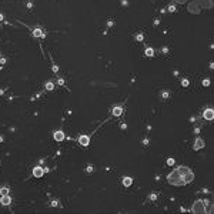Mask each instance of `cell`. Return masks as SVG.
I'll list each match as a JSON object with an SVG mask.
<instances>
[{
  "label": "cell",
  "mask_w": 214,
  "mask_h": 214,
  "mask_svg": "<svg viewBox=\"0 0 214 214\" xmlns=\"http://www.w3.org/2000/svg\"><path fill=\"white\" fill-rule=\"evenodd\" d=\"M200 7H204V9H211L213 7V0H197Z\"/></svg>",
  "instance_id": "obj_7"
},
{
  "label": "cell",
  "mask_w": 214,
  "mask_h": 214,
  "mask_svg": "<svg viewBox=\"0 0 214 214\" xmlns=\"http://www.w3.org/2000/svg\"><path fill=\"white\" fill-rule=\"evenodd\" d=\"M174 163H176V160H174V159H168V160H167V164H168V166H173Z\"/></svg>",
  "instance_id": "obj_21"
},
{
  "label": "cell",
  "mask_w": 214,
  "mask_h": 214,
  "mask_svg": "<svg viewBox=\"0 0 214 214\" xmlns=\"http://www.w3.org/2000/svg\"><path fill=\"white\" fill-rule=\"evenodd\" d=\"M188 84H190V81H188L187 79H181V86L183 87H187Z\"/></svg>",
  "instance_id": "obj_18"
},
{
  "label": "cell",
  "mask_w": 214,
  "mask_h": 214,
  "mask_svg": "<svg viewBox=\"0 0 214 214\" xmlns=\"http://www.w3.org/2000/svg\"><path fill=\"white\" fill-rule=\"evenodd\" d=\"M188 12L191 14H198L200 13V10H201V7H200V4H198V1L196 0V1H191V3H188Z\"/></svg>",
  "instance_id": "obj_3"
},
{
  "label": "cell",
  "mask_w": 214,
  "mask_h": 214,
  "mask_svg": "<svg viewBox=\"0 0 214 214\" xmlns=\"http://www.w3.org/2000/svg\"><path fill=\"white\" fill-rule=\"evenodd\" d=\"M79 143H80L81 146L86 147V146H89V143H90V137H89V136H80V137H79Z\"/></svg>",
  "instance_id": "obj_10"
},
{
  "label": "cell",
  "mask_w": 214,
  "mask_h": 214,
  "mask_svg": "<svg viewBox=\"0 0 214 214\" xmlns=\"http://www.w3.org/2000/svg\"><path fill=\"white\" fill-rule=\"evenodd\" d=\"M131 181L133 180H131L130 177H124V178H123V184H124L126 187H128V186H131Z\"/></svg>",
  "instance_id": "obj_17"
},
{
  "label": "cell",
  "mask_w": 214,
  "mask_h": 214,
  "mask_svg": "<svg viewBox=\"0 0 214 214\" xmlns=\"http://www.w3.org/2000/svg\"><path fill=\"white\" fill-rule=\"evenodd\" d=\"M168 10H170V12L173 13V12H176V7H174V6H171V4H170V6H168Z\"/></svg>",
  "instance_id": "obj_25"
},
{
  "label": "cell",
  "mask_w": 214,
  "mask_h": 214,
  "mask_svg": "<svg viewBox=\"0 0 214 214\" xmlns=\"http://www.w3.org/2000/svg\"><path fill=\"white\" fill-rule=\"evenodd\" d=\"M174 1H176V3H178V4H183V3H186L187 0H174Z\"/></svg>",
  "instance_id": "obj_26"
},
{
  "label": "cell",
  "mask_w": 214,
  "mask_h": 214,
  "mask_svg": "<svg viewBox=\"0 0 214 214\" xmlns=\"http://www.w3.org/2000/svg\"><path fill=\"white\" fill-rule=\"evenodd\" d=\"M194 180V173L188 167L180 166L176 170L167 176V181L171 186H183V184H188Z\"/></svg>",
  "instance_id": "obj_1"
},
{
  "label": "cell",
  "mask_w": 214,
  "mask_h": 214,
  "mask_svg": "<svg viewBox=\"0 0 214 214\" xmlns=\"http://www.w3.org/2000/svg\"><path fill=\"white\" fill-rule=\"evenodd\" d=\"M191 211L196 214H204L207 213V208H206V201L204 200H196L191 206Z\"/></svg>",
  "instance_id": "obj_2"
},
{
  "label": "cell",
  "mask_w": 214,
  "mask_h": 214,
  "mask_svg": "<svg viewBox=\"0 0 214 214\" xmlns=\"http://www.w3.org/2000/svg\"><path fill=\"white\" fill-rule=\"evenodd\" d=\"M203 117H204L206 120H213V119H214V110L211 108V107L206 108L204 113H203Z\"/></svg>",
  "instance_id": "obj_4"
},
{
  "label": "cell",
  "mask_w": 214,
  "mask_h": 214,
  "mask_svg": "<svg viewBox=\"0 0 214 214\" xmlns=\"http://www.w3.org/2000/svg\"><path fill=\"white\" fill-rule=\"evenodd\" d=\"M0 204H1V206H10V204H12V197H10L9 194L1 196V197H0Z\"/></svg>",
  "instance_id": "obj_6"
},
{
  "label": "cell",
  "mask_w": 214,
  "mask_h": 214,
  "mask_svg": "<svg viewBox=\"0 0 214 214\" xmlns=\"http://www.w3.org/2000/svg\"><path fill=\"white\" fill-rule=\"evenodd\" d=\"M44 171H46V170H44L43 167H40V166H36V167L33 168V176H34V177H41V176L44 174Z\"/></svg>",
  "instance_id": "obj_8"
},
{
  "label": "cell",
  "mask_w": 214,
  "mask_h": 214,
  "mask_svg": "<svg viewBox=\"0 0 214 214\" xmlns=\"http://www.w3.org/2000/svg\"><path fill=\"white\" fill-rule=\"evenodd\" d=\"M203 86H206V87L210 86V80H208V79H204V80H203Z\"/></svg>",
  "instance_id": "obj_20"
},
{
  "label": "cell",
  "mask_w": 214,
  "mask_h": 214,
  "mask_svg": "<svg viewBox=\"0 0 214 214\" xmlns=\"http://www.w3.org/2000/svg\"><path fill=\"white\" fill-rule=\"evenodd\" d=\"M204 147V140L201 139V137H197L196 140H194V144H193V148L194 150H200V148Z\"/></svg>",
  "instance_id": "obj_5"
},
{
  "label": "cell",
  "mask_w": 214,
  "mask_h": 214,
  "mask_svg": "<svg viewBox=\"0 0 214 214\" xmlns=\"http://www.w3.org/2000/svg\"><path fill=\"white\" fill-rule=\"evenodd\" d=\"M59 84H60V86H63V84H64V81H63V79H60V80H59Z\"/></svg>",
  "instance_id": "obj_27"
},
{
  "label": "cell",
  "mask_w": 214,
  "mask_h": 214,
  "mask_svg": "<svg viewBox=\"0 0 214 214\" xmlns=\"http://www.w3.org/2000/svg\"><path fill=\"white\" fill-rule=\"evenodd\" d=\"M144 54H146L147 57H153V56H154V50L151 49V47H147V49L144 50Z\"/></svg>",
  "instance_id": "obj_14"
},
{
  "label": "cell",
  "mask_w": 214,
  "mask_h": 214,
  "mask_svg": "<svg viewBox=\"0 0 214 214\" xmlns=\"http://www.w3.org/2000/svg\"><path fill=\"white\" fill-rule=\"evenodd\" d=\"M121 114H123V107H121V106H116V107H113V116L119 117V116H121Z\"/></svg>",
  "instance_id": "obj_11"
},
{
  "label": "cell",
  "mask_w": 214,
  "mask_h": 214,
  "mask_svg": "<svg viewBox=\"0 0 214 214\" xmlns=\"http://www.w3.org/2000/svg\"><path fill=\"white\" fill-rule=\"evenodd\" d=\"M44 89H46L47 91H52V90H54V83H53V81H47L46 84H44Z\"/></svg>",
  "instance_id": "obj_13"
},
{
  "label": "cell",
  "mask_w": 214,
  "mask_h": 214,
  "mask_svg": "<svg viewBox=\"0 0 214 214\" xmlns=\"http://www.w3.org/2000/svg\"><path fill=\"white\" fill-rule=\"evenodd\" d=\"M168 96H170V91H168V90H163V91H161V94H160V99L166 100Z\"/></svg>",
  "instance_id": "obj_16"
},
{
  "label": "cell",
  "mask_w": 214,
  "mask_h": 214,
  "mask_svg": "<svg viewBox=\"0 0 214 214\" xmlns=\"http://www.w3.org/2000/svg\"><path fill=\"white\" fill-rule=\"evenodd\" d=\"M63 139H64V133H63V131L59 130V131L54 133V140H56V141H61Z\"/></svg>",
  "instance_id": "obj_12"
},
{
  "label": "cell",
  "mask_w": 214,
  "mask_h": 214,
  "mask_svg": "<svg viewBox=\"0 0 214 214\" xmlns=\"http://www.w3.org/2000/svg\"><path fill=\"white\" fill-rule=\"evenodd\" d=\"M50 204H52V207H57V206H59V201H52Z\"/></svg>",
  "instance_id": "obj_23"
},
{
  "label": "cell",
  "mask_w": 214,
  "mask_h": 214,
  "mask_svg": "<svg viewBox=\"0 0 214 214\" xmlns=\"http://www.w3.org/2000/svg\"><path fill=\"white\" fill-rule=\"evenodd\" d=\"M10 193V190H9V187L7 186H4V187H0V194L1 196H6V194Z\"/></svg>",
  "instance_id": "obj_15"
},
{
  "label": "cell",
  "mask_w": 214,
  "mask_h": 214,
  "mask_svg": "<svg viewBox=\"0 0 214 214\" xmlns=\"http://www.w3.org/2000/svg\"><path fill=\"white\" fill-rule=\"evenodd\" d=\"M136 40H137V41H143V34L137 33V34H136Z\"/></svg>",
  "instance_id": "obj_19"
},
{
  "label": "cell",
  "mask_w": 214,
  "mask_h": 214,
  "mask_svg": "<svg viewBox=\"0 0 214 214\" xmlns=\"http://www.w3.org/2000/svg\"><path fill=\"white\" fill-rule=\"evenodd\" d=\"M0 21H3V16L1 14H0Z\"/></svg>",
  "instance_id": "obj_28"
},
{
  "label": "cell",
  "mask_w": 214,
  "mask_h": 214,
  "mask_svg": "<svg viewBox=\"0 0 214 214\" xmlns=\"http://www.w3.org/2000/svg\"><path fill=\"white\" fill-rule=\"evenodd\" d=\"M6 63V59L4 57H1V60H0V67H3V64Z\"/></svg>",
  "instance_id": "obj_24"
},
{
  "label": "cell",
  "mask_w": 214,
  "mask_h": 214,
  "mask_svg": "<svg viewBox=\"0 0 214 214\" xmlns=\"http://www.w3.org/2000/svg\"><path fill=\"white\" fill-rule=\"evenodd\" d=\"M33 36L34 37H46V33L41 30L40 27H36V29H33Z\"/></svg>",
  "instance_id": "obj_9"
},
{
  "label": "cell",
  "mask_w": 214,
  "mask_h": 214,
  "mask_svg": "<svg viewBox=\"0 0 214 214\" xmlns=\"http://www.w3.org/2000/svg\"><path fill=\"white\" fill-rule=\"evenodd\" d=\"M157 198V193H151V196H150V200H156Z\"/></svg>",
  "instance_id": "obj_22"
}]
</instances>
